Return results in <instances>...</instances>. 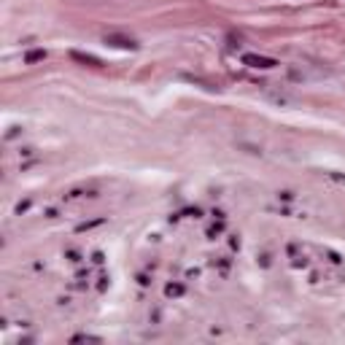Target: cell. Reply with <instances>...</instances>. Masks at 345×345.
<instances>
[{"instance_id":"3957f363","label":"cell","mask_w":345,"mask_h":345,"mask_svg":"<svg viewBox=\"0 0 345 345\" xmlns=\"http://www.w3.org/2000/svg\"><path fill=\"white\" fill-rule=\"evenodd\" d=\"M70 60L81 62V65H89V68H103V60H97V57L92 54H81V52H70Z\"/></svg>"},{"instance_id":"277c9868","label":"cell","mask_w":345,"mask_h":345,"mask_svg":"<svg viewBox=\"0 0 345 345\" xmlns=\"http://www.w3.org/2000/svg\"><path fill=\"white\" fill-rule=\"evenodd\" d=\"M41 60H46V52H43V49L27 52V57H24V62H27V65H33V62H41Z\"/></svg>"},{"instance_id":"5b68a950","label":"cell","mask_w":345,"mask_h":345,"mask_svg":"<svg viewBox=\"0 0 345 345\" xmlns=\"http://www.w3.org/2000/svg\"><path fill=\"white\" fill-rule=\"evenodd\" d=\"M181 294H184V286H167V297H181Z\"/></svg>"},{"instance_id":"6da1fadb","label":"cell","mask_w":345,"mask_h":345,"mask_svg":"<svg viewBox=\"0 0 345 345\" xmlns=\"http://www.w3.org/2000/svg\"><path fill=\"white\" fill-rule=\"evenodd\" d=\"M243 65H248V68H262V70H270L275 68V60L273 57H262V54H243Z\"/></svg>"},{"instance_id":"7a4b0ae2","label":"cell","mask_w":345,"mask_h":345,"mask_svg":"<svg viewBox=\"0 0 345 345\" xmlns=\"http://www.w3.org/2000/svg\"><path fill=\"white\" fill-rule=\"evenodd\" d=\"M105 43H111V46H116V49H138V43L132 41V38H124V35H105Z\"/></svg>"}]
</instances>
